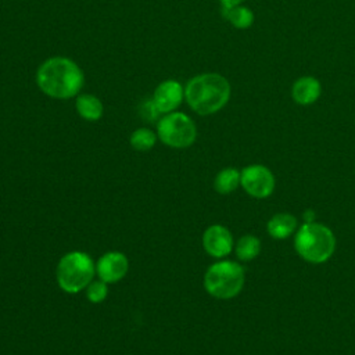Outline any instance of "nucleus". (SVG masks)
<instances>
[{"label": "nucleus", "instance_id": "f257e3e1", "mask_svg": "<svg viewBox=\"0 0 355 355\" xmlns=\"http://www.w3.org/2000/svg\"><path fill=\"white\" fill-rule=\"evenodd\" d=\"M37 89L50 98L69 100L82 93L85 73L69 57L53 55L46 58L36 69Z\"/></svg>", "mask_w": 355, "mask_h": 355}, {"label": "nucleus", "instance_id": "f03ea898", "mask_svg": "<svg viewBox=\"0 0 355 355\" xmlns=\"http://www.w3.org/2000/svg\"><path fill=\"white\" fill-rule=\"evenodd\" d=\"M230 96V82L218 72L198 73L184 85L186 104L202 116L219 112L229 103Z\"/></svg>", "mask_w": 355, "mask_h": 355}, {"label": "nucleus", "instance_id": "7ed1b4c3", "mask_svg": "<svg viewBox=\"0 0 355 355\" xmlns=\"http://www.w3.org/2000/svg\"><path fill=\"white\" fill-rule=\"evenodd\" d=\"M295 252L309 263L327 262L336 250V236L333 230L319 222L302 223L294 236Z\"/></svg>", "mask_w": 355, "mask_h": 355}, {"label": "nucleus", "instance_id": "20e7f679", "mask_svg": "<svg viewBox=\"0 0 355 355\" xmlns=\"http://www.w3.org/2000/svg\"><path fill=\"white\" fill-rule=\"evenodd\" d=\"M245 283V272L241 263L222 259L211 263L204 273L205 291L218 300H232L237 297Z\"/></svg>", "mask_w": 355, "mask_h": 355}, {"label": "nucleus", "instance_id": "39448f33", "mask_svg": "<svg viewBox=\"0 0 355 355\" xmlns=\"http://www.w3.org/2000/svg\"><path fill=\"white\" fill-rule=\"evenodd\" d=\"M94 275L96 263L83 251L67 252L61 257L55 269L57 284L68 294H76L85 290L94 280Z\"/></svg>", "mask_w": 355, "mask_h": 355}, {"label": "nucleus", "instance_id": "423d86ee", "mask_svg": "<svg viewBox=\"0 0 355 355\" xmlns=\"http://www.w3.org/2000/svg\"><path fill=\"white\" fill-rule=\"evenodd\" d=\"M157 136L161 143L171 148H187L197 139V126L184 112L173 111L161 115L157 121Z\"/></svg>", "mask_w": 355, "mask_h": 355}, {"label": "nucleus", "instance_id": "0eeeda50", "mask_svg": "<svg viewBox=\"0 0 355 355\" xmlns=\"http://www.w3.org/2000/svg\"><path fill=\"white\" fill-rule=\"evenodd\" d=\"M240 186L252 198H268L276 189V178L273 172L262 164H251L241 171Z\"/></svg>", "mask_w": 355, "mask_h": 355}, {"label": "nucleus", "instance_id": "6e6552de", "mask_svg": "<svg viewBox=\"0 0 355 355\" xmlns=\"http://www.w3.org/2000/svg\"><path fill=\"white\" fill-rule=\"evenodd\" d=\"M151 100L161 115L178 111L184 101V86L176 79H165L155 86Z\"/></svg>", "mask_w": 355, "mask_h": 355}, {"label": "nucleus", "instance_id": "1a4fd4ad", "mask_svg": "<svg viewBox=\"0 0 355 355\" xmlns=\"http://www.w3.org/2000/svg\"><path fill=\"white\" fill-rule=\"evenodd\" d=\"M202 247L209 257L222 259L234 248L233 234L223 225H211L202 233Z\"/></svg>", "mask_w": 355, "mask_h": 355}, {"label": "nucleus", "instance_id": "9d476101", "mask_svg": "<svg viewBox=\"0 0 355 355\" xmlns=\"http://www.w3.org/2000/svg\"><path fill=\"white\" fill-rule=\"evenodd\" d=\"M129 270V261L123 252L108 251L96 262V275L107 284L122 280Z\"/></svg>", "mask_w": 355, "mask_h": 355}, {"label": "nucleus", "instance_id": "9b49d317", "mask_svg": "<svg viewBox=\"0 0 355 355\" xmlns=\"http://www.w3.org/2000/svg\"><path fill=\"white\" fill-rule=\"evenodd\" d=\"M322 94V83L315 76H301L291 86V97L300 105L313 104Z\"/></svg>", "mask_w": 355, "mask_h": 355}, {"label": "nucleus", "instance_id": "f8f14e48", "mask_svg": "<svg viewBox=\"0 0 355 355\" xmlns=\"http://www.w3.org/2000/svg\"><path fill=\"white\" fill-rule=\"evenodd\" d=\"M298 229V219L288 212H277L266 222V232L275 240H284Z\"/></svg>", "mask_w": 355, "mask_h": 355}, {"label": "nucleus", "instance_id": "ddd939ff", "mask_svg": "<svg viewBox=\"0 0 355 355\" xmlns=\"http://www.w3.org/2000/svg\"><path fill=\"white\" fill-rule=\"evenodd\" d=\"M75 110L78 115L87 122L100 121L104 115L103 101L92 93H79L75 97Z\"/></svg>", "mask_w": 355, "mask_h": 355}, {"label": "nucleus", "instance_id": "4468645a", "mask_svg": "<svg viewBox=\"0 0 355 355\" xmlns=\"http://www.w3.org/2000/svg\"><path fill=\"white\" fill-rule=\"evenodd\" d=\"M233 250L239 261L250 262L259 255L262 250V244L255 234H244L234 243Z\"/></svg>", "mask_w": 355, "mask_h": 355}, {"label": "nucleus", "instance_id": "2eb2a0df", "mask_svg": "<svg viewBox=\"0 0 355 355\" xmlns=\"http://www.w3.org/2000/svg\"><path fill=\"white\" fill-rule=\"evenodd\" d=\"M240 178H241V173L237 168H233V166L223 168L216 173L214 179V189L216 190V193L222 196L230 194L240 186Z\"/></svg>", "mask_w": 355, "mask_h": 355}, {"label": "nucleus", "instance_id": "dca6fc26", "mask_svg": "<svg viewBox=\"0 0 355 355\" xmlns=\"http://www.w3.org/2000/svg\"><path fill=\"white\" fill-rule=\"evenodd\" d=\"M222 14L227 19V22L237 29H248L250 26H252L255 21V15L252 10L243 4L222 10Z\"/></svg>", "mask_w": 355, "mask_h": 355}, {"label": "nucleus", "instance_id": "f3484780", "mask_svg": "<svg viewBox=\"0 0 355 355\" xmlns=\"http://www.w3.org/2000/svg\"><path fill=\"white\" fill-rule=\"evenodd\" d=\"M158 140L157 132L150 128H137L129 136V144L136 151H148L151 150Z\"/></svg>", "mask_w": 355, "mask_h": 355}, {"label": "nucleus", "instance_id": "a211bd4d", "mask_svg": "<svg viewBox=\"0 0 355 355\" xmlns=\"http://www.w3.org/2000/svg\"><path fill=\"white\" fill-rule=\"evenodd\" d=\"M86 290V298L92 302V304H100L103 302L107 295H108V287L107 283L103 280H93L92 283H89V286L85 288Z\"/></svg>", "mask_w": 355, "mask_h": 355}, {"label": "nucleus", "instance_id": "6ab92c4d", "mask_svg": "<svg viewBox=\"0 0 355 355\" xmlns=\"http://www.w3.org/2000/svg\"><path fill=\"white\" fill-rule=\"evenodd\" d=\"M140 115L147 121H155L161 114L158 112L157 107L154 105L153 100L148 98L140 104ZM158 121V119H157Z\"/></svg>", "mask_w": 355, "mask_h": 355}, {"label": "nucleus", "instance_id": "aec40b11", "mask_svg": "<svg viewBox=\"0 0 355 355\" xmlns=\"http://www.w3.org/2000/svg\"><path fill=\"white\" fill-rule=\"evenodd\" d=\"M243 1H244V0H219L222 10H226V8H232V7L240 6V4H243Z\"/></svg>", "mask_w": 355, "mask_h": 355}, {"label": "nucleus", "instance_id": "412c9836", "mask_svg": "<svg viewBox=\"0 0 355 355\" xmlns=\"http://www.w3.org/2000/svg\"><path fill=\"white\" fill-rule=\"evenodd\" d=\"M302 216H304V223H309V222H315L316 214L313 209H306Z\"/></svg>", "mask_w": 355, "mask_h": 355}]
</instances>
